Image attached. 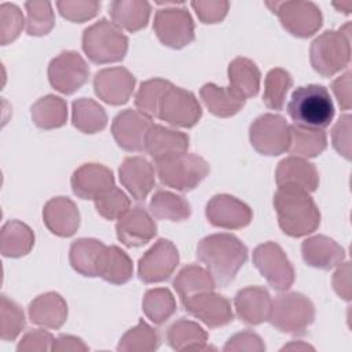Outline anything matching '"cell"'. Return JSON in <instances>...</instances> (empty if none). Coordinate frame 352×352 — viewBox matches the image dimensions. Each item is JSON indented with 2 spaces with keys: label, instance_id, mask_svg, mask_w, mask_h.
Masks as SVG:
<instances>
[{
  "label": "cell",
  "instance_id": "6da1fadb",
  "mask_svg": "<svg viewBox=\"0 0 352 352\" xmlns=\"http://www.w3.org/2000/svg\"><path fill=\"white\" fill-rule=\"evenodd\" d=\"M197 258L205 264L214 283L224 287L248 260V248L232 234H212L198 243Z\"/></svg>",
  "mask_w": 352,
  "mask_h": 352
},
{
  "label": "cell",
  "instance_id": "bcb514c9",
  "mask_svg": "<svg viewBox=\"0 0 352 352\" xmlns=\"http://www.w3.org/2000/svg\"><path fill=\"white\" fill-rule=\"evenodd\" d=\"M96 212L106 220H118L131 209L128 195L118 187H113L102 197L95 199Z\"/></svg>",
  "mask_w": 352,
  "mask_h": 352
},
{
  "label": "cell",
  "instance_id": "8992f818",
  "mask_svg": "<svg viewBox=\"0 0 352 352\" xmlns=\"http://www.w3.org/2000/svg\"><path fill=\"white\" fill-rule=\"evenodd\" d=\"M209 164L197 154H180L155 161L160 182L170 188L186 192L195 188L209 173Z\"/></svg>",
  "mask_w": 352,
  "mask_h": 352
},
{
  "label": "cell",
  "instance_id": "60d3db41",
  "mask_svg": "<svg viewBox=\"0 0 352 352\" xmlns=\"http://www.w3.org/2000/svg\"><path fill=\"white\" fill-rule=\"evenodd\" d=\"M160 346V336L155 329L147 324L143 319L139 323L129 329L120 340L117 351L122 352H150L155 351Z\"/></svg>",
  "mask_w": 352,
  "mask_h": 352
},
{
  "label": "cell",
  "instance_id": "5b68a950",
  "mask_svg": "<svg viewBox=\"0 0 352 352\" xmlns=\"http://www.w3.org/2000/svg\"><path fill=\"white\" fill-rule=\"evenodd\" d=\"M82 50L94 63L120 62L126 55L128 37L117 25L102 18L84 30Z\"/></svg>",
  "mask_w": 352,
  "mask_h": 352
},
{
  "label": "cell",
  "instance_id": "74e56055",
  "mask_svg": "<svg viewBox=\"0 0 352 352\" xmlns=\"http://www.w3.org/2000/svg\"><path fill=\"white\" fill-rule=\"evenodd\" d=\"M148 206L151 214L161 220L183 221L191 214V206L186 198L165 190H158L151 197Z\"/></svg>",
  "mask_w": 352,
  "mask_h": 352
},
{
  "label": "cell",
  "instance_id": "44dd1931",
  "mask_svg": "<svg viewBox=\"0 0 352 352\" xmlns=\"http://www.w3.org/2000/svg\"><path fill=\"white\" fill-rule=\"evenodd\" d=\"M120 182L136 201H143L155 184L154 166L144 157H126L120 169Z\"/></svg>",
  "mask_w": 352,
  "mask_h": 352
},
{
  "label": "cell",
  "instance_id": "db71d44e",
  "mask_svg": "<svg viewBox=\"0 0 352 352\" xmlns=\"http://www.w3.org/2000/svg\"><path fill=\"white\" fill-rule=\"evenodd\" d=\"M351 72H345L342 76L336 78L331 82V89L338 100V104L342 110H349L352 104L351 99Z\"/></svg>",
  "mask_w": 352,
  "mask_h": 352
},
{
  "label": "cell",
  "instance_id": "816d5d0a",
  "mask_svg": "<svg viewBox=\"0 0 352 352\" xmlns=\"http://www.w3.org/2000/svg\"><path fill=\"white\" fill-rule=\"evenodd\" d=\"M223 351L226 352H239V351H249V352H264L265 345L260 336L252 331H241L232 336L224 345Z\"/></svg>",
  "mask_w": 352,
  "mask_h": 352
},
{
  "label": "cell",
  "instance_id": "1f68e13d",
  "mask_svg": "<svg viewBox=\"0 0 352 352\" xmlns=\"http://www.w3.org/2000/svg\"><path fill=\"white\" fill-rule=\"evenodd\" d=\"M260 77L258 67L248 58L238 56L228 65L230 88L243 99L253 98L258 94Z\"/></svg>",
  "mask_w": 352,
  "mask_h": 352
},
{
  "label": "cell",
  "instance_id": "680465c9",
  "mask_svg": "<svg viewBox=\"0 0 352 352\" xmlns=\"http://www.w3.org/2000/svg\"><path fill=\"white\" fill-rule=\"evenodd\" d=\"M337 10L345 12V14H349L351 12V8H352V1H345V3H341V4H333Z\"/></svg>",
  "mask_w": 352,
  "mask_h": 352
},
{
  "label": "cell",
  "instance_id": "b9f144b4",
  "mask_svg": "<svg viewBox=\"0 0 352 352\" xmlns=\"http://www.w3.org/2000/svg\"><path fill=\"white\" fill-rule=\"evenodd\" d=\"M173 84L164 78H151L140 84L135 95V106L136 109L147 117H157L160 103L166 94V91Z\"/></svg>",
  "mask_w": 352,
  "mask_h": 352
},
{
  "label": "cell",
  "instance_id": "d6a6232c",
  "mask_svg": "<svg viewBox=\"0 0 352 352\" xmlns=\"http://www.w3.org/2000/svg\"><path fill=\"white\" fill-rule=\"evenodd\" d=\"M133 265L129 256L116 245L106 246L100 263L98 276L113 285L126 283L132 278Z\"/></svg>",
  "mask_w": 352,
  "mask_h": 352
},
{
  "label": "cell",
  "instance_id": "e575fe53",
  "mask_svg": "<svg viewBox=\"0 0 352 352\" xmlns=\"http://www.w3.org/2000/svg\"><path fill=\"white\" fill-rule=\"evenodd\" d=\"M72 122L84 133H96L107 125V114L94 99L80 98L72 104Z\"/></svg>",
  "mask_w": 352,
  "mask_h": 352
},
{
  "label": "cell",
  "instance_id": "6f0895ef",
  "mask_svg": "<svg viewBox=\"0 0 352 352\" xmlns=\"http://www.w3.org/2000/svg\"><path fill=\"white\" fill-rule=\"evenodd\" d=\"M308 349L314 351V346H311V345H308V344H304V342H301V341H298V342H297V341H293V342L285 345L280 351H308Z\"/></svg>",
  "mask_w": 352,
  "mask_h": 352
},
{
  "label": "cell",
  "instance_id": "ba28073f",
  "mask_svg": "<svg viewBox=\"0 0 352 352\" xmlns=\"http://www.w3.org/2000/svg\"><path fill=\"white\" fill-rule=\"evenodd\" d=\"M265 6L278 15L282 26L296 37H309L322 26V12L312 1H265Z\"/></svg>",
  "mask_w": 352,
  "mask_h": 352
},
{
  "label": "cell",
  "instance_id": "d590c367",
  "mask_svg": "<svg viewBox=\"0 0 352 352\" xmlns=\"http://www.w3.org/2000/svg\"><path fill=\"white\" fill-rule=\"evenodd\" d=\"M30 116L41 129L60 128L67 120V104L59 96L45 95L32 106Z\"/></svg>",
  "mask_w": 352,
  "mask_h": 352
},
{
  "label": "cell",
  "instance_id": "9c48e42d",
  "mask_svg": "<svg viewBox=\"0 0 352 352\" xmlns=\"http://www.w3.org/2000/svg\"><path fill=\"white\" fill-rule=\"evenodd\" d=\"M249 139L257 153L263 155H279L289 148L290 125L282 116L267 113L252 122Z\"/></svg>",
  "mask_w": 352,
  "mask_h": 352
},
{
  "label": "cell",
  "instance_id": "f6af8a7d",
  "mask_svg": "<svg viewBox=\"0 0 352 352\" xmlns=\"http://www.w3.org/2000/svg\"><path fill=\"white\" fill-rule=\"evenodd\" d=\"M25 327V315L18 304L7 296L0 301V337L3 341L15 340Z\"/></svg>",
  "mask_w": 352,
  "mask_h": 352
},
{
  "label": "cell",
  "instance_id": "ab89813d",
  "mask_svg": "<svg viewBox=\"0 0 352 352\" xmlns=\"http://www.w3.org/2000/svg\"><path fill=\"white\" fill-rule=\"evenodd\" d=\"M144 315L155 324H162L176 311L173 294L165 287L150 289L142 301Z\"/></svg>",
  "mask_w": 352,
  "mask_h": 352
},
{
  "label": "cell",
  "instance_id": "f1b7e54d",
  "mask_svg": "<svg viewBox=\"0 0 352 352\" xmlns=\"http://www.w3.org/2000/svg\"><path fill=\"white\" fill-rule=\"evenodd\" d=\"M150 11V3L142 0H116L109 6L113 23L131 33L138 32L147 25Z\"/></svg>",
  "mask_w": 352,
  "mask_h": 352
},
{
  "label": "cell",
  "instance_id": "cb8c5ba5",
  "mask_svg": "<svg viewBox=\"0 0 352 352\" xmlns=\"http://www.w3.org/2000/svg\"><path fill=\"white\" fill-rule=\"evenodd\" d=\"M43 221L52 234L67 238L78 230L80 213L70 198L55 197L44 205Z\"/></svg>",
  "mask_w": 352,
  "mask_h": 352
},
{
  "label": "cell",
  "instance_id": "7402d4cb",
  "mask_svg": "<svg viewBox=\"0 0 352 352\" xmlns=\"http://www.w3.org/2000/svg\"><path fill=\"white\" fill-rule=\"evenodd\" d=\"M278 187H294L312 192L319 186V173L314 164L300 157H286L278 164L275 172Z\"/></svg>",
  "mask_w": 352,
  "mask_h": 352
},
{
  "label": "cell",
  "instance_id": "f546056e",
  "mask_svg": "<svg viewBox=\"0 0 352 352\" xmlns=\"http://www.w3.org/2000/svg\"><path fill=\"white\" fill-rule=\"evenodd\" d=\"M199 96L206 109L217 117H231L245 104V99L230 87H219L213 82L202 85Z\"/></svg>",
  "mask_w": 352,
  "mask_h": 352
},
{
  "label": "cell",
  "instance_id": "3957f363",
  "mask_svg": "<svg viewBox=\"0 0 352 352\" xmlns=\"http://www.w3.org/2000/svg\"><path fill=\"white\" fill-rule=\"evenodd\" d=\"M287 114L297 126L323 129L334 117V104L323 85H302L293 91L287 103Z\"/></svg>",
  "mask_w": 352,
  "mask_h": 352
},
{
  "label": "cell",
  "instance_id": "7a4b0ae2",
  "mask_svg": "<svg viewBox=\"0 0 352 352\" xmlns=\"http://www.w3.org/2000/svg\"><path fill=\"white\" fill-rule=\"evenodd\" d=\"M274 208L280 230L293 238L312 234L320 224V212L309 192L294 187H278Z\"/></svg>",
  "mask_w": 352,
  "mask_h": 352
},
{
  "label": "cell",
  "instance_id": "277c9868",
  "mask_svg": "<svg viewBox=\"0 0 352 352\" xmlns=\"http://www.w3.org/2000/svg\"><path fill=\"white\" fill-rule=\"evenodd\" d=\"M309 58L314 70L323 77L345 69L351 60V23L318 36L311 44Z\"/></svg>",
  "mask_w": 352,
  "mask_h": 352
},
{
  "label": "cell",
  "instance_id": "484cf974",
  "mask_svg": "<svg viewBox=\"0 0 352 352\" xmlns=\"http://www.w3.org/2000/svg\"><path fill=\"white\" fill-rule=\"evenodd\" d=\"M301 254L307 265L318 270H331L345 258V250L326 235L307 238L301 243Z\"/></svg>",
  "mask_w": 352,
  "mask_h": 352
},
{
  "label": "cell",
  "instance_id": "8fae6325",
  "mask_svg": "<svg viewBox=\"0 0 352 352\" xmlns=\"http://www.w3.org/2000/svg\"><path fill=\"white\" fill-rule=\"evenodd\" d=\"M154 32L158 40L170 48L179 50L188 45L194 34V22L190 12L182 7L161 8L155 12Z\"/></svg>",
  "mask_w": 352,
  "mask_h": 352
},
{
  "label": "cell",
  "instance_id": "ffe728a7",
  "mask_svg": "<svg viewBox=\"0 0 352 352\" xmlns=\"http://www.w3.org/2000/svg\"><path fill=\"white\" fill-rule=\"evenodd\" d=\"M116 232L122 245L128 248H139L155 236L157 226L147 210L136 206L117 220Z\"/></svg>",
  "mask_w": 352,
  "mask_h": 352
},
{
  "label": "cell",
  "instance_id": "f5cc1de1",
  "mask_svg": "<svg viewBox=\"0 0 352 352\" xmlns=\"http://www.w3.org/2000/svg\"><path fill=\"white\" fill-rule=\"evenodd\" d=\"M54 337L44 329H34L28 331L19 341L18 351H52Z\"/></svg>",
  "mask_w": 352,
  "mask_h": 352
},
{
  "label": "cell",
  "instance_id": "7dc6e473",
  "mask_svg": "<svg viewBox=\"0 0 352 352\" xmlns=\"http://www.w3.org/2000/svg\"><path fill=\"white\" fill-rule=\"evenodd\" d=\"M23 29V15L21 10L11 3L0 6V33L1 45L14 41Z\"/></svg>",
  "mask_w": 352,
  "mask_h": 352
},
{
  "label": "cell",
  "instance_id": "8d00e7d4",
  "mask_svg": "<svg viewBox=\"0 0 352 352\" xmlns=\"http://www.w3.org/2000/svg\"><path fill=\"white\" fill-rule=\"evenodd\" d=\"M327 138L323 129L290 125V144L287 151L300 158H312L324 151Z\"/></svg>",
  "mask_w": 352,
  "mask_h": 352
},
{
  "label": "cell",
  "instance_id": "f35d334b",
  "mask_svg": "<svg viewBox=\"0 0 352 352\" xmlns=\"http://www.w3.org/2000/svg\"><path fill=\"white\" fill-rule=\"evenodd\" d=\"M214 287L216 283L210 272L195 264L182 268L173 280V289L179 294L180 300L197 293L210 292Z\"/></svg>",
  "mask_w": 352,
  "mask_h": 352
},
{
  "label": "cell",
  "instance_id": "9f6ffc18",
  "mask_svg": "<svg viewBox=\"0 0 352 352\" xmlns=\"http://www.w3.org/2000/svg\"><path fill=\"white\" fill-rule=\"evenodd\" d=\"M88 345L84 344V341L74 336H59L54 340L52 351H88Z\"/></svg>",
  "mask_w": 352,
  "mask_h": 352
},
{
  "label": "cell",
  "instance_id": "7bdbcfd3",
  "mask_svg": "<svg viewBox=\"0 0 352 352\" xmlns=\"http://www.w3.org/2000/svg\"><path fill=\"white\" fill-rule=\"evenodd\" d=\"M293 85V78L289 72L275 67L268 72L264 81L263 102L271 110H282L289 88Z\"/></svg>",
  "mask_w": 352,
  "mask_h": 352
},
{
  "label": "cell",
  "instance_id": "2e32d148",
  "mask_svg": "<svg viewBox=\"0 0 352 352\" xmlns=\"http://www.w3.org/2000/svg\"><path fill=\"white\" fill-rule=\"evenodd\" d=\"M153 125L151 118L139 110L126 109L118 113L111 124V133L117 144L126 151H144L146 135Z\"/></svg>",
  "mask_w": 352,
  "mask_h": 352
},
{
  "label": "cell",
  "instance_id": "603a6c76",
  "mask_svg": "<svg viewBox=\"0 0 352 352\" xmlns=\"http://www.w3.org/2000/svg\"><path fill=\"white\" fill-rule=\"evenodd\" d=\"M190 138L180 131L153 124L146 135L144 151L155 161L187 153Z\"/></svg>",
  "mask_w": 352,
  "mask_h": 352
},
{
  "label": "cell",
  "instance_id": "9a60e30c",
  "mask_svg": "<svg viewBox=\"0 0 352 352\" xmlns=\"http://www.w3.org/2000/svg\"><path fill=\"white\" fill-rule=\"evenodd\" d=\"M182 305L187 314L210 329L226 326L234 319L230 301L213 290L186 297L182 300Z\"/></svg>",
  "mask_w": 352,
  "mask_h": 352
},
{
  "label": "cell",
  "instance_id": "d4e9b609",
  "mask_svg": "<svg viewBox=\"0 0 352 352\" xmlns=\"http://www.w3.org/2000/svg\"><path fill=\"white\" fill-rule=\"evenodd\" d=\"M272 300L267 289L261 286H248L234 297V308L238 318L246 324H260L268 320Z\"/></svg>",
  "mask_w": 352,
  "mask_h": 352
},
{
  "label": "cell",
  "instance_id": "4fadbf2b",
  "mask_svg": "<svg viewBox=\"0 0 352 352\" xmlns=\"http://www.w3.org/2000/svg\"><path fill=\"white\" fill-rule=\"evenodd\" d=\"M201 116L202 107L195 95L172 85L160 103L157 117L172 126L191 128L199 121Z\"/></svg>",
  "mask_w": 352,
  "mask_h": 352
},
{
  "label": "cell",
  "instance_id": "e0dca14e",
  "mask_svg": "<svg viewBox=\"0 0 352 352\" xmlns=\"http://www.w3.org/2000/svg\"><path fill=\"white\" fill-rule=\"evenodd\" d=\"M209 223L226 230L246 227L253 217L252 209L238 198L228 194H217L210 198L205 209Z\"/></svg>",
  "mask_w": 352,
  "mask_h": 352
},
{
  "label": "cell",
  "instance_id": "7c38bea8",
  "mask_svg": "<svg viewBox=\"0 0 352 352\" xmlns=\"http://www.w3.org/2000/svg\"><path fill=\"white\" fill-rule=\"evenodd\" d=\"M89 77V67L76 51H63L48 65V80L52 88L65 95L78 91Z\"/></svg>",
  "mask_w": 352,
  "mask_h": 352
},
{
  "label": "cell",
  "instance_id": "4316f807",
  "mask_svg": "<svg viewBox=\"0 0 352 352\" xmlns=\"http://www.w3.org/2000/svg\"><path fill=\"white\" fill-rule=\"evenodd\" d=\"M32 323L45 329H59L67 318V305L63 297L55 292L44 293L29 304Z\"/></svg>",
  "mask_w": 352,
  "mask_h": 352
},
{
  "label": "cell",
  "instance_id": "836d02e7",
  "mask_svg": "<svg viewBox=\"0 0 352 352\" xmlns=\"http://www.w3.org/2000/svg\"><path fill=\"white\" fill-rule=\"evenodd\" d=\"M1 254L4 257H22L34 245L33 231L19 220L7 221L1 228Z\"/></svg>",
  "mask_w": 352,
  "mask_h": 352
},
{
  "label": "cell",
  "instance_id": "681fc988",
  "mask_svg": "<svg viewBox=\"0 0 352 352\" xmlns=\"http://www.w3.org/2000/svg\"><path fill=\"white\" fill-rule=\"evenodd\" d=\"M191 7L197 12L201 22L217 23L227 15L230 3L223 0H198L191 1Z\"/></svg>",
  "mask_w": 352,
  "mask_h": 352
},
{
  "label": "cell",
  "instance_id": "83f0119b",
  "mask_svg": "<svg viewBox=\"0 0 352 352\" xmlns=\"http://www.w3.org/2000/svg\"><path fill=\"white\" fill-rule=\"evenodd\" d=\"M166 341L176 351H208L214 349L208 345V333L197 323L188 319L173 322L166 330Z\"/></svg>",
  "mask_w": 352,
  "mask_h": 352
},
{
  "label": "cell",
  "instance_id": "4dcf8cb0",
  "mask_svg": "<svg viewBox=\"0 0 352 352\" xmlns=\"http://www.w3.org/2000/svg\"><path fill=\"white\" fill-rule=\"evenodd\" d=\"M106 245L94 238H80L70 246L69 260L74 271L84 276H98L99 263Z\"/></svg>",
  "mask_w": 352,
  "mask_h": 352
},
{
  "label": "cell",
  "instance_id": "52a82bcc",
  "mask_svg": "<svg viewBox=\"0 0 352 352\" xmlns=\"http://www.w3.org/2000/svg\"><path fill=\"white\" fill-rule=\"evenodd\" d=\"M315 319L312 301L301 293L279 294L271 305L268 322L279 331L300 336Z\"/></svg>",
  "mask_w": 352,
  "mask_h": 352
},
{
  "label": "cell",
  "instance_id": "d6986e66",
  "mask_svg": "<svg viewBox=\"0 0 352 352\" xmlns=\"http://www.w3.org/2000/svg\"><path fill=\"white\" fill-rule=\"evenodd\" d=\"M74 195L81 199H96L114 187L113 172L102 164H84L77 168L70 179Z\"/></svg>",
  "mask_w": 352,
  "mask_h": 352
},
{
  "label": "cell",
  "instance_id": "f907efd6",
  "mask_svg": "<svg viewBox=\"0 0 352 352\" xmlns=\"http://www.w3.org/2000/svg\"><path fill=\"white\" fill-rule=\"evenodd\" d=\"M351 121L352 117L349 114H344L340 117L337 124L331 131L333 147L336 151L342 155L345 160H351Z\"/></svg>",
  "mask_w": 352,
  "mask_h": 352
},
{
  "label": "cell",
  "instance_id": "ee69618b",
  "mask_svg": "<svg viewBox=\"0 0 352 352\" xmlns=\"http://www.w3.org/2000/svg\"><path fill=\"white\" fill-rule=\"evenodd\" d=\"M26 32L30 36H44L55 25L50 1H26Z\"/></svg>",
  "mask_w": 352,
  "mask_h": 352
},
{
  "label": "cell",
  "instance_id": "11a10c76",
  "mask_svg": "<svg viewBox=\"0 0 352 352\" xmlns=\"http://www.w3.org/2000/svg\"><path fill=\"white\" fill-rule=\"evenodd\" d=\"M333 287L341 298L346 301L351 300V264L348 261L340 264V267L334 272Z\"/></svg>",
  "mask_w": 352,
  "mask_h": 352
},
{
  "label": "cell",
  "instance_id": "5bb4252c",
  "mask_svg": "<svg viewBox=\"0 0 352 352\" xmlns=\"http://www.w3.org/2000/svg\"><path fill=\"white\" fill-rule=\"evenodd\" d=\"M179 264V252L168 239H158L139 260L138 275L144 283L166 280Z\"/></svg>",
  "mask_w": 352,
  "mask_h": 352
},
{
  "label": "cell",
  "instance_id": "c3c4849f",
  "mask_svg": "<svg viewBox=\"0 0 352 352\" xmlns=\"http://www.w3.org/2000/svg\"><path fill=\"white\" fill-rule=\"evenodd\" d=\"M56 7L59 14L72 22H85L88 19H92L99 8L100 1L95 0H63L56 1Z\"/></svg>",
  "mask_w": 352,
  "mask_h": 352
},
{
  "label": "cell",
  "instance_id": "30bf717a",
  "mask_svg": "<svg viewBox=\"0 0 352 352\" xmlns=\"http://www.w3.org/2000/svg\"><path fill=\"white\" fill-rule=\"evenodd\" d=\"M253 264L276 292L287 290L294 282V268L283 249L275 242H265L253 250Z\"/></svg>",
  "mask_w": 352,
  "mask_h": 352
},
{
  "label": "cell",
  "instance_id": "ac0fdd59",
  "mask_svg": "<svg viewBox=\"0 0 352 352\" xmlns=\"http://www.w3.org/2000/svg\"><path fill=\"white\" fill-rule=\"evenodd\" d=\"M135 82L136 80L128 69L109 67L95 74L94 89L103 102L111 106H120L129 100Z\"/></svg>",
  "mask_w": 352,
  "mask_h": 352
}]
</instances>
